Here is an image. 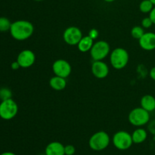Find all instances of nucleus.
<instances>
[{"mask_svg":"<svg viewBox=\"0 0 155 155\" xmlns=\"http://www.w3.org/2000/svg\"><path fill=\"white\" fill-rule=\"evenodd\" d=\"M150 1H151V2L153 3V5H154L155 6V0H150Z\"/></svg>","mask_w":155,"mask_h":155,"instance_id":"nucleus-31","label":"nucleus"},{"mask_svg":"<svg viewBox=\"0 0 155 155\" xmlns=\"http://www.w3.org/2000/svg\"><path fill=\"white\" fill-rule=\"evenodd\" d=\"M110 138L104 131H98L94 133L89 140V146L92 150L101 151L109 146Z\"/></svg>","mask_w":155,"mask_h":155,"instance_id":"nucleus-3","label":"nucleus"},{"mask_svg":"<svg viewBox=\"0 0 155 155\" xmlns=\"http://www.w3.org/2000/svg\"><path fill=\"white\" fill-rule=\"evenodd\" d=\"M11 68H12V69L13 70H18V68H21V67H20L19 63H18L16 60L15 62H13L12 64H11Z\"/></svg>","mask_w":155,"mask_h":155,"instance_id":"nucleus-27","label":"nucleus"},{"mask_svg":"<svg viewBox=\"0 0 155 155\" xmlns=\"http://www.w3.org/2000/svg\"><path fill=\"white\" fill-rule=\"evenodd\" d=\"M128 119L130 124L136 127H142L145 126L151 120L150 112L143 108L136 107L132 109L128 115Z\"/></svg>","mask_w":155,"mask_h":155,"instance_id":"nucleus-4","label":"nucleus"},{"mask_svg":"<svg viewBox=\"0 0 155 155\" xmlns=\"http://www.w3.org/2000/svg\"><path fill=\"white\" fill-rule=\"evenodd\" d=\"M18 112V106L12 98L2 100L0 103V118L4 120H11Z\"/></svg>","mask_w":155,"mask_h":155,"instance_id":"nucleus-6","label":"nucleus"},{"mask_svg":"<svg viewBox=\"0 0 155 155\" xmlns=\"http://www.w3.org/2000/svg\"><path fill=\"white\" fill-rule=\"evenodd\" d=\"M12 93L10 89L7 88H2L0 89V100H5L12 98Z\"/></svg>","mask_w":155,"mask_h":155,"instance_id":"nucleus-21","label":"nucleus"},{"mask_svg":"<svg viewBox=\"0 0 155 155\" xmlns=\"http://www.w3.org/2000/svg\"><path fill=\"white\" fill-rule=\"evenodd\" d=\"M141 24H142V27H143L144 29H148L153 25V22L151 20V18H149V16L144 18L142 20Z\"/></svg>","mask_w":155,"mask_h":155,"instance_id":"nucleus-22","label":"nucleus"},{"mask_svg":"<svg viewBox=\"0 0 155 155\" xmlns=\"http://www.w3.org/2000/svg\"><path fill=\"white\" fill-rule=\"evenodd\" d=\"M98 35H99V33H98V30L95 28H92L89 30V34L88 36H90L93 40H96L97 38L98 37Z\"/></svg>","mask_w":155,"mask_h":155,"instance_id":"nucleus-25","label":"nucleus"},{"mask_svg":"<svg viewBox=\"0 0 155 155\" xmlns=\"http://www.w3.org/2000/svg\"><path fill=\"white\" fill-rule=\"evenodd\" d=\"M17 62L19 63L21 68H30L36 62V55L32 50H24L18 54Z\"/></svg>","mask_w":155,"mask_h":155,"instance_id":"nucleus-10","label":"nucleus"},{"mask_svg":"<svg viewBox=\"0 0 155 155\" xmlns=\"http://www.w3.org/2000/svg\"><path fill=\"white\" fill-rule=\"evenodd\" d=\"M148 130L151 135H155V119L150 120L148 123Z\"/></svg>","mask_w":155,"mask_h":155,"instance_id":"nucleus-24","label":"nucleus"},{"mask_svg":"<svg viewBox=\"0 0 155 155\" xmlns=\"http://www.w3.org/2000/svg\"><path fill=\"white\" fill-rule=\"evenodd\" d=\"M45 155H65L64 145L59 141H51L45 148Z\"/></svg>","mask_w":155,"mask_h":155,"instance_id":"nucleus-13","label":"nucleus"},{"mask_svg":"<svg viewBox=\"0 0 155 155\" xmlns=\"http://www.w3.org/2000/svg\"><path fill=\"white\" fill-rule=\"evenodd\" d=\"M12 22L6 17H0V32H6L10 30Z\"/></svg>","mask_w":155,"mask_h":155,"instance_id":"nucleus-19","label":"nucleus"},{"mask_svg":"<svg viewBox=\"0 0 155 155\" xmlns=\"http://www.w3.org/2000/svg\"><path fill=\"white\" fill-rule=\"evenodd\" d=\"M10 33L12 37L18 41L29 39L34 32V27L30 21L26 20H18L12 23Z\"/></svg>","mask_w":155,"mask_h":155,"instance_id":"nucleus-1","label":"nucleus"},{"mask_svg":"<svg viewBox=\"0 0 155 155\" xmlns=\"http://www.w3.org/2000/svg\"><path fill=\"white\" fill-rule=\"evenodd\" d=\"M145 33V30L142 26H135L131 30V36L136 40L140 39Z\"/></svg>","mask_w":155,"mask_h":155,"instance_id":"nucleus-20","label":"nucleus"},{"mask_svg":"<svg viewBox=\"0 0 155 155\" xmlns=\"http://www.w3.org/2000/svg\"><path fill=\"white\" fill-rule=\"evenodd\" d=\"M139 44L142 50L145 51H152L155 50V33L145 32L139 40Z\"/></svg>","mask_w":155,"mask_h":155,"instance_id":"nucleus-12","label":"nucleus"},{"mask_svg":"<svg viewBox=\"0 0 155 155\" xmlns=\"http://www.w3.org/2000/svg\"><path fill=\"white\" fill-rule=\"evenodd\" d=\"M83 33L79 27L71 26L65 29L63 33V40L67 44L76 46L79 43L83 37Z\"/></svg>","mask_w":155,"mask_h":155,"instance_id":"nucleus-8","label":"nucleus"},{"mask_svg":"<svg viewBox=\"0 0 155 155\" xmlns=\"http://www.w3.org/2000/svg\"><path fill=\"white\" fill-rule=\"evenodd\" d=\"M52 71L56 76L67 78L72 71L71 64L65 59H60L54 61L52 64Z\"/></svg>","mask_w":155,"mask_h":155,"instance_id":"nucleus-9","label":"nucleus"},{"mask_svg":"<svg viewBox=\"0 0 155 155\" xmlns=\"http://www.w3.org/2000/svg\"><path fill=\"white\" fill-rule=\"evenodd\" d=\"M140 104L141 107L148 112L155 111V97L151 94H145L141 99Z\"/></svg>","mask_w":155,"mask_h":155,"instance_id":"nucleus-14","label":"nucleus"},{"mask_svg":"<svg viewBox=\"0 0 155 155\" xmlns=\"http://www.w3.org/2000/svg\"><path fill=\"white\" fill-rule=\"evenodd\" d=\"M110 45L105 40H98L94 43L90 52L93 61H103L110 53Z\"/></svg>","mask_w":155,"mask_h":155,"instance_id":"nucleus-7","label":"nucleus"},{"mask_svg":"<svg viewBox=\"0 0 155 155\" xmlns=\"http://www.w3.org/2000/svg\"><path fill=\"white\" fill-rule=\"evenodd\" d=\"M112 143L118 150H128L133 144L132 135L127 131H118L113 135Z\"/></svg>","mask_w":155,"mask_h":155,"instance_id":"nucleus-5","label":"nucleus"},{"mask_svg":"<svg viewBox=\"0 0 155 155\" xmlns=\"http://www.w3.org/2000/svg\"><path fill=\"white\" fill-rule=\"evenodd\" d=\"M131 135L134 144H142L148 138V132L142 127H138Z\"/></svg>","mask_w":155,"mask_h":155,"instance_id":"nucleus-15","label":"nucleus"},{"mask_svg":"<svg viewBox=\"0 0 155 155\" xmlns=\"http://www.w3.org/2000/svg\"><path fill=\"white\" fill-rule=\"evenodd\" d=\"M149 18H151V20L152 21L153 24H155V6L153 8L151 12L149 13Z\"/></svg>","mask_w":155,"mask_h":155,"instance_id":"nucleus-26","label":"nucleus"},{"mask_svg":"<svg viewBox=\"0 0 155 155\" xmlns=\"http://www.w3.org/2000/svg\"><path fill=\"white\" fill-rule=\"evenodd\" d=\"M154 7V5L150 0H142L139 5V10L143 14H149Z\"/></svg>","mask_w":155,"mask_h":155,"instance_id":"nucleus-18","label":"nucleus"},{"mask_svg":"<svg viewBox=\"0 0 155 155\" xmlns=\"http://www.w3.org/2000/svg\"><path fill=\"white\" fill-rule=\"evenodd\" d=\"M92 73L96 78L104 79L109 74V67L103 61H94L91 67Z\"/></svg>","mask_w":155,"mask_h":155,"instance_id":"nucleus-11","label":"nucleus"},{"mask_svg":"<svg viewBox=\"0 0 155 155\" xmlns=\"http://www.w3.org/2000/svg\"><path fill=\"white\" fill-rule=\"evenodd\" d=\"M76 152V148L72 144H67L64 146L65 155H74Z\"/></svg>","mask_w":155,"mask_h":155,"instance_id":"nucleus-23","label":"nucleus"},{"mask_svg":"<svg viewBox=\"0 0 155 155\" xmlns=\"http://www.w3.org/2000/svg\"><path fill=\"white\" fill-rule=\"evenodd\" d=\"M49 85L54 91H63L67 86L66 78L54 75L49 80Z\"/></svg>","mask_w":155,"mask_h":155,"instance_id":"nucleus-16","label":"nucleus"},{"mask_svg":"<svg viewBox=\"0 0 155 155\" xmlns=\"http://www.w3.org/2000/svg\"><path fill=\"white\" fill-rule=\"evenodd\" d=\"M0 155H16L15 153L13 152H11V151H5V152H3V153H0Z\"/></svg>","mask_w":155,"mask_h":155,"instance_id":"nucleus-29","label":"nucleus"},{"mask_svg":"<svg viewBox=\"0 0 155 155\" xmlns=\"http://www.w3.org/2000/svg\"><path fill=\"white\" fill-rule=\"evenodd\" d=\"M149 76L152 80L155 81V66L152 67L149 71Z\"/></svg>","mask_w":155,"mask_h":155,"instance_id":"nucleus-28","label":"nucleus"},{"mask_svg":"<svg viewBox=\"0 0 155 155\" xmlns=\"http://www.w3.org/2000/svg\"><path fill=\"white\" fill-rule=\"evenodd\" d=\"M42 155H45V153H44V154H42Z\"/></svg>","mask_w":155,"mask_h":155,"instance_id":"nucleus-33","label":"nucleus"},{"mask_svg":"<svg viewBox=\"0 0 155 155\" xmlns=\"http://www.w3.org/2000/svg\"><path fill=\"white\" fill-rule=\"evenodd\" d=\"M94 44V40L89 36H84L82 37L79 43L77 44V48L81 53H87L90 51Z\"/></svg>","mask_w":155,"mask_h":155,"instance_id":"nucleus-17","label":"nucleus"},{"mask_svg":"<svg viewBox=\"0 0 155 155\" xmlns=\"http://www.w3.org/2000/svg\"><path fill=\"white\" fill-rule=\"evenodd\" d=\"M104 2H107V3H111V2H114L115 0H104Z\"/></svg>","mask_w":155,"mask_h":155,"instance_id":"nucleus-30","label":"nucleus"},{"mask_svg":"<svg viewBox=\"0 0 155 155\" xmlns=\"http://www.w3.org/2000/svg\"><path fill=\"white\" fill-rule=\"evenodd\" d=\"M34 1H36V2H41V1H42V0H34Z\"/></svg>","mask_w":155,"mask_h":155,"instance_id":"nucleus-32","label":"nucleus"},{"mask_svg":"<svg viewBox=\"0 0 155 155\" xmlns=\"http://www.w3.org/2000/svg\"><path fill=\"white\" fill-rule=\"evenodd\" d=\"M130 60V55L127 50L122 47H117L110 54V62L111 66L117 70L125 68Z\"/></svg>","mask_w":155,"mask_h":155,"instance_id":"nucleus-2","label":"nucleus"}]
</instances>
